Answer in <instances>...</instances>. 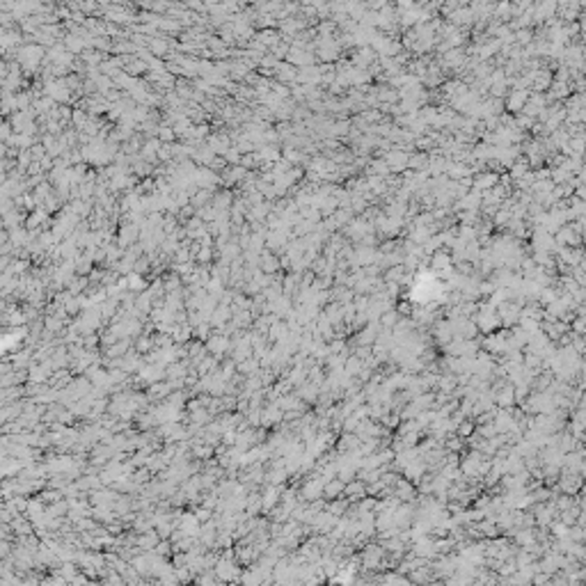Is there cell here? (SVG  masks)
I'll list each match as a JSON object with an SVG mask.
<instances>
[{
    "instance_id": "cell-5",
    "label": "cell",
    "mask_w": 586,
    "mask_h": 586,
    "mask_svg": "<svg viewBox=\"0 0 586 586\" xmlns=\"http://www.w3.org/2000/svg\"><path fill=\"white\" fill-rule=\"evenodd\" d=\"M307 568H309L312 573H314V570L318 568V561H314V563H307ZM323 579H325V575H323V570H318V575H316V577H307V582H323Z\"/></svg>"
},
{
    "instance_id": "cell-3",
    "label": "cell",
    "mask_w": 586,
    "mask_h": 586,
    "mask_svg": "<svg viewBox=\"0 0 586 586\" xmlns=\"http://www.w3.org/2000/svg\"><path fill=\"white\" fill-rule=\"evenodd\" d=\"M357 444H360V437H357V433H343V435L339 437V442H337V449H339L341 453L355 451Z\"/></svg>"
},
{
    "instance_id": "cell-2",
    "label": "cell",
    "mask_w": 586,
    "mask_h": 586,
    "mask_svg": "<svg viewBox=\"0 0 586 586\" xmlns=\"http://www.w3.org/2000/svg\"><path fill=\"white\" fill-rule=\"evenodd\" d=\"M433 337H435V341L437 343H449L453 339V327H451V323L449 321H440L435 327H433Z\"/></svg>"
},
{
    "instance_id": "cell-6",
    "label": "cell",
    "mask_w": 586,
    "mask_h": 586,
    "mask_svg": "<svg viewBox=\"0 0 586 586\" xmlns=\"http://www.w3.org/2000/svg\"><path fill=\"white\" fill-rule=\"evenodd\" d=\"M277 499H280V490H268V495L264 497V504L266 506H272Z\"/></svg>"
},
{
    "instance_id": "cell-1",
    "label": "cell",
    "mask_w": 586,
    "mask_h": 586,
    "mask_svg": "<svg viewBox=\"0 0 586 586\" xmlns=\"http://www.w3.org/2000/svg\"><path fill=\"white\" fill-rule=\"evenodd\" d=\"M343 488H346V483H343L339 477L327 479V481L323 483V497H325V499H337V497H341V495H343Z\"/></svg>"
},
{
    "instance_id": "cell-4",
    "label": "cell",
    "mask_w": 586,
    "mask_h": 586,
    "mask_svg": "<svg viewBox=\"0 0 586 586\" xmlns=\"http://www.w3.org/2000/svg\"><path fill=\"white\" fill-rule=\"evenodd\" d=\"M474 431H477V422H474V419H461V424L456 426V435H461L465 440L472 435Z\"/></svg>"
}]
</instances>
